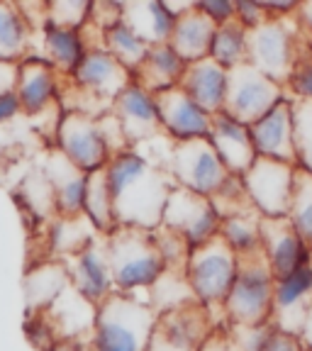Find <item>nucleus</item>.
<instances>
[{"label":"nucleus","instance_id":"15","mask_svg":"<svg viewBox=\"0 0 312 351\" xmlns=\"http://www.w3.org/2000/svg\"><path fill=\"white\" fill-rule=\"evenodd\" d=\"M310 310H312V261L300 266L298 271H293L291 276L276 280L271 324L278 332L300 337Z\"/></svg>","mask_w":312,"mask_h":351},{"label":"nucleus","instance_id":"44","mask_svg":"<svg viewBox=\"0 0 312 351\" xmlns=\"http://www.w3.org/2000/svg\"><path fill=\"white\" fill-rule=\"evenodd\" d=\"M235 8H237V22L244 29H254L259 25H263L266 20H271L266 8L261 5V0H239V3H235Z\"/></svg>","mask_w":312,"mask_h":351},{"label":"nucleus","instance_id":"48","mask_svg":"<svg viewBox=\"0 0 312 351\" xmlns=\"http://www.w3.org/2000/svg\"><path fill=\"white\" fill-rule=\"evenodd\" d=\"M197 351H235L227 327H215L208 335V339L200 344V349Z\"/></svg>","mask_w":312,"mask_h":351},{"label":"nucleus","instance_id":"1","mask_svg":"<svg viewBox=\"0 0 312 351\" xmlns=\"http://www.w3.org/2000/svg\"><path fill=\"white\" fill-rule=\"evenodd\" d=\"M105 171L115 205L117 227H134L147 232L161 227L166 200L176 188L171 173L149 164L132 149L115 156Z\"/></svg>","mask_w":312,"mask_h":351},{"label":"nucleus","instance_id":"10","mask_svg":"<svg viewBox=\"0 0 312 351\" xmlns=\"http://www.w3.org/2000/svg\"><path fill=\"white\" fill-rule=\"evenodd\" d=\"M296 169L298 166L293 164L259 156L252 169L241 176V183L261 217H288L293 203V186H296Z\"/></svg>","mask_w":312,"mask_h":351},{"label":"nucleus","instance_id":"21","mask_svg":"<svg viewBox=\"0 0 312 351\" xmlns=\"http://www.w3.org/2000/svg\"><path fill=\"white\" fill-rule=\"evenodd\" d=\"M42 315L49 319L56 339H81V337H93L98 305H93L73 285H69Z\"/></svg>","mask_w":312,"mask_h":351},{"label":"nucleus","instance_id":"53","mask_svg":"<svg viewBox=\"0 0 312 351\" xmlns=\"http://www.w3.org/2000/svg\"><path fill=\"white\" fill-rule=\"evenodd\" d=\"M310 51H312V42H310Z\"/></svg>","mask_w":312,"mask_h":351},{"label":"nucleus","instance_id":"37","mask_svg":"<svg viewBox=\"0 0 312 351\" xmlns=\"http://www.w3.org/2000/svg\"><path fill=\"white\" fill-rule=\"evenodd\" d=\"M288 219L302 237V241L312 249V173L302 169H296V186H293V203Z\"/></svg>","mask_w":312,"mask_h":351},{"label":"nucleus","instance_id":"27","mask_svg":"<svg viewBox=\"0 0 312 351\" xmlns=\"http://www.w3.org/2000/svg\"><path fill=\"white\" fill-rule=\"evenodd\" d=\"M88 54V44L81 29H66L49 25L42 29V59H47L56 71L73 76Z\"/></svg>","mask_w":312,"mask_h":351},{"label":"nucleus","instance_id":"32","mask_svg":"<svg viewBox=\"0 0 312 351\" xmlns=\"http://www.w3.org/2000/svg\"><path fill=\"white\" fill-rule=\"evenodd\" d=\"M83 215L95 225L100 234H110L117 227L115 219V205H112V193H110L108 183V171H95L88 173V186H86V205H83Z\"/></svg>","mask_w":312,"mask_h":351},{"label":"nucleus","instance_id":"18","mask_svg":"<svg viewBox=\"0 0 312 351\" xmlns=\"http://www.w3.org/2000/svg\"><path fill=\"white\" fill-rule=\"evenodd\" d=\"M261 247L266 252L276 280L291 276L293 271L312 261V249L302 241L288 217L261 219Z\"/></svg>","mask_w":312,"mask_h":351},{"label":"nucleus","instance_id":"16","mask_svg":"<svg viewBox=\"0 0 312 351\" xmlns=\"http://www.w3.org/2000/svg\"><path fill=\"white\" fill-rule=\"evenodd\" d=\"M112 115L120 122L130 149L139 147V144L149 142L154 137L166 134L164 127H161L156 95L144 90L139 83H130L122 90L120 98L112 105Z\"/></svg>","mask_w":312,"mask_h":351},{"label":"nucleus","instance_id":"46","mask_svg":"<svg viewBox=\"0 0 312 351\" xmlns=\"http://www.w3.org/2000/svg\"><path fill=\"white\" fill-rule=\"evenodd\" d=\"M17 78H20V64L0 59V95L15 93Z\"/></svg>","mask_w":312,"mask_h":351},{"label":"nucleus","instance_id":"14","mask_svg":"<svg viewBox=\"0 0 312 351\" xmlns=\"http://www.w3.org/2000/svg\"><path fill=\"white\" fill-rule=\"evenodd\" d=\"M64 263L66 269H69L71 285L93 305H100L112 293H117L112 271H110L108 239H105V234H98L81 254L66 258Z\"/></svg>","mask_w":312,"mask_h":351},{"label":"nucleus","instance_id":"34","mask_svg":"<svg viewBox=\"0 0 312 351\" xmlns=\"http://www.w3.org/2000/svg\"><path fill=\"white\" fill-rule=\"evenodd\" d=\"M103 49L108 51L112 59H117L127 71L134 76L139 66L144 64L149 54V44L142 42L137 34L127 27L125 22H117L115 27H110L103 32Z\"/></svg>","mask_w":312,"mask_h":351},{"label":"nucleus","instance_id":"49","mask_svg":"<svg viewBox=\"0 0 312 351\" xmlns=\"http://www.w3.org/2000/svg\"><path fill=\"white\" fill-rule=\"evenodd\" d=\"M47 351H93V337H81V339H56Z\"/></svg>","mask_w":312,"mask_h":351},{"label":"nucleus","instance_id":"29","mask_svg":"<svg viewBox=\"0 0 312 351\" xmlns=\"http://www.w3.org/2000/svg\"><path fill=\"white\" fill-rule=\"evenodd\" d=\"M71 285L69 269L64 261H44L27 271L25 278V295H27V315L44 313L61 293Z\"/></svg>","mask_w":312,"mask_h":351},{"label":"nucleus","instance_id":"39","mask_svg":"<svg viewBox=\"0 0 312 351\" xmlns=\"http://www.w3.org/2000/svg\"><path fill=\"white\" fill-rule=\"evenodd\" d=\"M210 200H213V208H215V213H217L219 222L227 217H235V215H244V213L256 210L239 176H230V181L219 188Z\"/></svg>","mask_w":312,"mask_h":351},{"label":"nucleus","instance_id":"42","mask_svg":"<svg viewBox=\"0 0 312 351\" xmlns=\"http://www.w3.org/2000/svg\"><path fill=\"white\" fill-rule=\"evenodd\" d=\"M235 351H263L274 337V324H225Z\"/></svg>","mask_w":312,"mask_h":351},{"label":"nucleus","instance_id":"50","mask_svg":"<svg viewBox=\"0 0 312 351\" xmlns=\"http://www.w3.org/2000/svg\"><path fill=\"white\" fill-rule=\"evenodd\" d=\"M20 110H22V105H20V100H17L15 93L0 95V125L8 122V120H12Z\"/></svg>","mask_w":312,"mask_h":351},{"label":"nucleus","instance_id":"22","mask_svg":"<svg viewBox=\"0 0 312 351\" xmlns=\"http://www.w3.org/2000/svg\"><path fill=\"white\" fill-rule=\"evenodd\" d=\"M42 171H44V176H47V181L51 183L59 217H76V215H83L88 173H83L78 166H73L59 149L49 152V156L44 159Z\"/></svg>","mask_w":312,"mask_h":351},{"label":"nucleus","instance_id":"47","mask_svg":"<svg viewBox=\"0 0 312 351\" xmlns=\"http://www.w3.org/2000/svg\"><path fill=\"white\" fill-rule=\"evenodd\" d=\"M263 351H307V349L300 341V337L285 335V332H278V329H276L274 337L269 339V344H266Z\"/></svg>","mask_w":312,"mask_h":351},{"label":"nucleus","instance_id":"11","mask_svg":"<svg viewBox=\"0 0 312 351\" xmlns=\"http://www.w3.org/2000/svg\"><path fill=\"white\" fill-rule=\"evenodd\" d=\"M69 78L83 98L98 103L105 112H112V105L120 93L130 83H134V76L105 49H88L83 64Z\"/></svg>","mask_w":312,"mask_h":351},{"label":"nucleus","instance_id":"9","mask_svg":"<svg viewBox=\"0 0 312 351\" xmlns=\"http://www.w3.org/2000/svg\"><path fill=\"white\" fill-rule=\"evenodd\" d=\"M169 173L176 181V186L188 188V191L205 197H213L232 176L208 137L176 142Z\"/></svg>","mask_w":312,"mask_h":351},{"label":"nucleus","instance_id":"24","mask_svg":"<svg viewBox=\"0 0 312 351\" xmlns=\"http://www.w3.org/2000/svg\"><path fill=\"white\" fill-rule=\"evenodd\" d=\"M227 76H230V71H227L225 66H219L217 61H213L208 56V59H203V61L188 64L178 86H181L205 112L219 115V112L225 110Z\"/></svg>","mask_w":312,"mask_h":351},{"label":"nucleus","instance_id":"51","mask_svg":"<svg viewBox=\"0 0 312 351\" xmlns=\"http://www.w3.org/2000/svg\"><path fill=\"white\" fill-rule=\"evenodd\" d=\"M296 17L300 32H305L307 42H312V3H300L296 10Z\"/></svg>","mask_w":312,"mask_h":351},{"label":"nucleus","instance_id":"4","mask_svg":"<svg viewBox=\"0 0 312 351\" xmlns=\"http://www.w3.org/2000/svg\"><path fill=\"white\" fill-rule=\"evenodd\" d=\"M239 256V269L225 300L227 324H269L274 315L276 276L266 252L259 244L256 249Z\"/></svg>","mask_w":312,"mask_h":351},{"label":"nucleus","instance_id":"5","mask_svg":"<svg viewBox=\"0 0 312 351\" xmlns=\"http://www.w3.org/2000/svg\"><path fill=\"white\" fill-rule=\"evenodd\" d=\"M237 269H239V256L219 234L193 249L191 258H188V283H191L197 302L210 310L213 319L215 313H222L225 317V300L235 285Z\"/></svg>","mask_w":312,"mask_h":351},{"label":"nucleus","instance_id":"7","mask_svg":"<svg viewBox=\"0 0 312 351\" xmlns=\"http://www.w3.org/2000/svg\"><path fill=\"white\" fill-rule=\"evenodd\" d=\"M56 149L83 173L108 169L115 159L108 139V127L103 117H91L83 112H64L56 125Z\"/></svg>","mask_w":312,"mask_h":351},{"label":"nucleus","instance_id":"12","mask_svg":"<svg viewBox=\"0 0 312 351\" xmlns=\"http://www.w3.org/2000/svg\"><path fill=\"white\" fill-rule=\"evenodd\" d=\"M161 225L186 237L193 249L219 234V217L213 208V200L181 186L171 191Z\"/></svg>","mask_w":312,"mask_h":351},{"label":"nucleus","instance_id":"36","mask_svg":"<svg viewBox=\"0 0 312 351\" xmlns=\"http://www.w3.org/2000/svg\"><path fill=\"white\" fill-rule=\"evenodd\" d=\"M261 213L252 210V213L235 215L219 222V237L235 249L237 254L252 252L261 244Z\"/></svg>","mask_w":312,"mask_h":351},{"label":"nucleus","instance_id":"26","mask_svg":"<svg viewBox=\"0 0 312 351\" xmlns=\"http://www.w3.org/2000/svg\"><path fill=\"white\" fill-rule=\"evenodd\" d=\"M215 32H217V25L210 17H205L195 5L193 10H188L186 15L176 20V27L169 44L186 64H193V61H203L210 56Z\"/></svg>","mask_w":312,"mask_h":351},{"label":"nucleus","instance_id":"41","mask_svg":"<svg viewBox=\"0 0 312 351\" xmlns=\"http://www.w3.org/2000/svg\"><path fill=\"white\" fill-rule=\"evenodd\" d=\"M93 10V3L88 0H56L47 3V22L66 29H83Z\"/></svg>","mask_w":312,"mask_h":351},{"label":"nucleus","instance_id":"25","mask_svg":"<svg viewBox=\"0 0 312 351\" xmlns=\"http://www.w3.org/2000/svg\"><path fill=\"white\" fill-rule=\"evenodd\" d=\"M122 22L149 47L169 44L176 17L161 0H127L122 3Z\"/></svg>","mask_w":312,"mask_h":351},{"label":"nucleus","instance_id":"2","mask_svg":"<svg viewBox=\"0 0 312 351\" xmlns=\"http://www.w3.org/2000/svg\"><path fill=\"white\" fill-rule=\"evenodd\" d=\"M159 322L149 298L137 293H112L98 305L93 351H147Z\"/></svg>","mask_w":312,"mask_h":351},{"label":"nucleus","instance_id":"6","mask_svg":"<svg viewBox=\"0 0 312 351\" xmlns=\"http://www.w3.org/2000/svg\"><path fill=\"white\" fill-rule=\"evenodd\" d=\"M298 29L288 25V17H271L259 27L249 29V64L256 66L271 81L288 86L298 66V59H300Z\"/></svg>","mask_w":312,"mask_h":351},{"label":"nucleus","instance_id":"17","mask_svg":"<svg viewBox=\"0 0 312 351\" xmlns=\"http://www.w3.org/2000/svg\"><path fill=\"white\" fill-rule=\"evenodd\" d=\"M161 127L173 142H191V139L210 137L213 115L205 112L181 86L156 93Z\"/></svg>","mask_w":312,"mask_h":351},{"label":"nucleus","instance_id":"40","mask_svg":"<svg viewBox=\"0 0 312 351\" xmlns=\"http://www.w3.org/2000/svg\"><path fill=\"white\" fill-rule=\"evenodd\" d=\"M154 241H156V247H159L161 256L166 261V269H173V271H186L188 266V258L193 254V247L188 244V239L178 232L169 230V227H156L152 232Z\"/></svg>","mask_w":312,"mask_h":351},{"label":"nucleus","instance_id":"3","mask_svg":"<svg viewBox=\"0 0 312 351\" xmlns=\"http://www.w3.org/2000/svg\"><path fill=\"white\" fill-rule=\"evenodd\" d=\"M105 239H108L110 271L117 293L149 291L164 276L166 261L152 232L115 227L110 234H105Z\"/></svg>","mask_w":312,"mask_h":351},{"label":"nucleus","instance_id":"38","mask_svg":"<svg viewBox=\"0 0 312 351\" xmlns=\"http://www.w3.org/2000/svg\"><path fill=\"white\" fill-rule=\"evenodd\" d=\"M293 127H296L298 169L312 173V100L293 98Z\"/></svg>","mask_w":312,"mask_h":351},{"label":"nucleus","instance_id":"33","mask_svg":"<svg viewBox=\"0 0 312 351\" xmlns=\"http://www.w3.org/2000/svg\"><path fill=\"white\" fill-rule=\"evenodd\" d=\"M147 293H149L147 295L149 302H152V307L159 315L173 313V310H181V307L197 302L195 293H193L191 283H188L186 271L166 269L164 276H161Z\"/></svg>","mask_w":312,"mask_h":351},{"label":"nucleus","instance_id":"8","mask_svg":"<svg viewBox=\"0 0 312 351\" xmlns=\"http://www.w3.org/2000/svg\"><path fill=\"white\" fill-rule=\"evenodd\" d=\"M291 98L288 88L263 76L256 66L239 64L230 69L227 76V98H225V115L235 117L241 125L252 127L261 120L266 112L276 108L280 100Z\"/></svg>","mask_w":312,"mask_h":351},{"label":"nucleus","instance_id":"31","mask_svg":"<svg viewBox=\"0 0 312 351\" xmlns=\"http://www.w3.org/2000/svg\"><path fill=\"white\" fill-rule=\"evenodd\" d=\"M98 234L100 232L86 215L56 217L49 227V252L56 256V261H66V258L81 254Z\"/></svg>","mask_w":312,"mask_h":351},{"label":"nucleus","instance_id":"28","mask_svg":"<svg viewBox=\"0 0 312 351\" xmlns=\"http://www.w3.org/2000/svg\"><path fill=\"white\" fill-rule=\"evenodd\" d=\"M186 61L176 54L171 44H159V47H149V54L144 64L134 71V83L149 90V93H161L169 88L178 86L186 71Z\"/></svg>","mask_w":312,"mask_h":351},{"label":"nucleus","instance_id":"43","mask_svg":"<svg viewBox=\"0 0 312 351\" xmlns=\"http://www.w3.org/2000/svg\"><path fill=\"white\" fill-rule=\"evenodd\" d=\"M285 88H288V93H291L293 98L312 100V51L300 54L296 71H293L291 81H288Z\"/></svg>","mask_w":312,"mask_h":351},{"label":"nucleus","instance_id":"19","mask_svg":"<svg viewBox=\"0 0 312 351\" xmlns=\"http://www.w3.org/2000/svg\"><path fill=\"white\" fill-rule=\"evenodd\" d=\"M249 130H252V139L259 156L298 166L291 98L280 100L271 112H266L261 120L254 122Z\"/></svg>","mask_w":312,"mask_h":351},{"label":"nucleus","instance_id":"13","mask_svg":"<svg viewBox=\"0 0 312 351\" xmlns=\"http://www.w3.org/2000/svg\"><path fill=\"white\" fill-rule=\"evenodd\" d=\"M215 327L217 324L208 307L193 302L181 310L159 315L147 351H197Z\"/></svg>","mask_w":312,"mask_h":351},{"label":"nucleus","instance_id":"20","mask_svg":"<svg viewBox=\"0 0 312 351\" xmlns=\"http://www.w3.org/2000/svg\"><path fill=\"white\" fill-rule=\"evenodd\" d=\"M208 139L213 142L215 152H217V156L232 176L241 178L259 159L249 125H241L225 112L213 115V130H210Z\"/></svg>","mask_w":312,"mask_h":351},{"label":"nucleus","instance_id":"23","mask_svg":"<svg viewBox=\"0 0 312 351\" xmlns=\"http://www.w3.org/2000/svg\"><path fill=\"white\" fill-rule=\"evenodd\" d=\"M15 95L27 115H39L59 95V71L47 59L27 56L25 61H20Z\"/></svg>","mask_w":312,"mask_h":351},{"label":"nucleus","instance_id":"30","mask_svg":"<svg viewBox=\"0 0 312 351\" xmlns=\"http://www.w3.org/2000/svg\"><path fill=\"white\" fill-rule=\"evenodd\" d=\"M34 29L17 3H0V59L25 61L32 54Z\"/></svg>","mask_w":312,"mask_h":351},{"label":"nucleus","instance_id":"45","mask_svg":"<svg viewBox=\"0 0 312 351\" xmlns=\"http://www.w3.org/2000/svg\"><path fill=\"white\" fill-rule=\"evenodd\" d=\"M195 5H197V10L203 12L205 17H210L217 27L237 20V8L232 0H197Z\"/></svg>","mask_w":312,"mask_h":351},{"label":"nucleus","instance_id":"35","mask_svg":"<svg viewBox=\"0 0 312 351\" xmlns=\"http://www.w3.org/2000/svg\"><path fill=\"white\" fill-rule=\"evenodd\" d=\"M247 32L237 20L227 22L222 27H217L213 39V49H210V59L217 61L219 66H225L227 71L235 69L239 64L249 61V44H247Z\"/></svg>","mask_w":312,"mask_h":351},{"label":"nucleus","instance_id":"52","mask_svg":"<svg viewBox=\"0 0 312 351\" xmlns=\"http://www.w3.org/2000/svg\"><path fill=\"white\" fill-rule=\"evenodd\" d=\"M300 341L305 344L307 351H312V310H310V315H307V319H305V327H302Z\"/></svg>","mask_w":312,"mask_h":351}]
</instances>
